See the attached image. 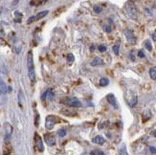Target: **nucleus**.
I'll return each instance as SVG.
<instances>
[{
	"mask_svg": "<svg viewBox=\"0 0 156 155\" xmlns=\"http://www.w3.org/2000/svg\"><path fill=\"white\" fill-rule=\"evenodd\" d=\"M126 100L129 106L133 107L137 104L138 98H137V96L135 95V93H133L131 90H127L126 93Z\"/></svg>",
	"mask_w": 156,
	"mask_h": 155,
	"instance_id": "1",
	"label": "nucleus"
},
{
	"mask_svg": "<svg viewBox=\"0 0 156 155\" xmlns=\"http://www.w3.org/2000/svg\"><path fill=\"white\" fill-rule=\"evenodd\" d=\"M58 122H60V119L58 117H56L54 115H49L46 117V120H45V128L46 129L48 130H51L54 128L55 125Z\"/></svg>",
	"mask_w": 156,
	"mask_h": 155,
	"instance_id": "2",
	"label": "nucleus"
},
{
	"mask_svg": "<svg viewBox=\"0 0 156 155\" xmlns=\"http://www.w3.org/2000/svg\"><path fill=\"white\" fill-rule=\"evenodd\" d=\"M126 14L129 17L133 18V19H136L137 18V9L135 7V5L133 4L132 2H127L126 5Z\"/></svg>",
	"mask_w": 156,
	"mask_h": 155,
	"instance_id": "3",
	"label": "nucleus"
},
{
	"mask_svg": "<svg viewBox=\"0 0 156 155\" xmlns=\"http://www.w3.org/2000/svg\"><path fill=\"white\" fill-rule=\"evenodd\" d=\"M35 143H36V147L39 152H43L44 151V145H43V141L41 137L36 133L35 134Z\"/></svg>",
	"mask_w": 156,
	"mask_h": 155,
	"instance_id": "4",
	"label": "nucleus"
},
{
	"mask_svg": "<svg viewBox=\"0 0 156 155\" xmlns=\"http://www.w3.org/2000/svg\"><path fill=\"white\" fill-rule=\"evenodd\" d=\"M4 128H5V138H4V141H5V143H9V141H10V139H11L12 133V126L9 123H5Z\"/></svg>",
	"mask_w": 156,
	"mask_h": 155,
	"instance_id": "5",
	"label": "nucleus"
},
{
	"mask_svg": "<svg viewBox=\"0 0 156 155\" xmlns=\"http://www.w3.org/2000/svg\"><path fill=\"white\" fill-rule=\"evenodd\" d=\"M65 104H67V105L72 106V107H80V106H82V103H80V102L79 101V99H77V98L66 99Z\"/></svg>",
	"mask_w": 156,
	"mask_h": 155,
	"instance_id": "6",
	"label": "nucleus"
},
{
	"mask_svg": "<svg viewBox=\"0 0 156 155\" xmlns=\"http://www.w3.org/2000/svg\"><path fill=\"white\" fill-rule=\"evenodd\" d=\"M124 35H126V38L127 39V41H129L130 44H136V36H134V34L132 31L130 30H126L124 31Z\"/></svg>",
	"mask_w": 156,
	"mask_h": 155,
	"instance_id": "7",
	"label": "nucleus"
},
{
	"mask_svg": "<svg viewBox=\"0 0 156 155\" xmlns=\"http://www.w3.org/2000/svg\"><path fill=\"white\" fill-rule=\"evenodd\" d=\"M44 141L49 147H53V145H56V137L53 134H50V133L44 135Z\"/></svg>",
	"mask_w": 156,
	"mask_h": 155,
	"instance_id": "8",
	"label": "nucleus"
},
{
	"mask_svg": "<svg viewBox=\"0 0 156 155\" xmlns=\"http://www.w3.org/2000/svg\"><path fill=\"white\" fill-rule=\"evenodd\" d=\"M27 67L28 70L34 69V58H33V53L31 51L27 55Z\"/></svg>",
	"mask_w": 156,
	"mask_h": 155,
	"instance_id": "9",
	"label": "nucleus"
},
{
	"mask_svg": "<svg viewBox=\"0 0 156 155\" xmlns=\"http://www.w3.org/2000/svg\"><path fill=\"white\" fill-rule=\"evenodd\" d=\"M107 100L109 104H110L114 108H118V105H117V101H116V98L113 94H108L107 96Z\"/></svg>",
	"mask_w": 156,
	"mask_h": 155,
	"instance_id": "10",
	"label": "nucleus"
},
{
	"mask_svg": "<svg viewBox=\"0 0 156 155\" xmlns=\"http://www.w3.org/2000/svg\"><path fill=\"white\" fill-rule=\"evenodd\" d=\"M54 97H55V95H54V93H53L52 89H48V90H46V91L42 94L41 100H42V101H45L47 98H49L50 100H53V99H54Z\"/></svg>",
	"mask_w": 156,
	"mask_h": 155,
	"instance_id": "11",
	"label": "nucleus"
},
{
	"mask_svg": "<svg viewBox=\"0 0 156 155\" xmlns=\"http://www.w3.org/2000/svg\"><path fill=\"white\" fill-rule=\"evenodd\" d=\"M8 92V87L5 84L4 80L0 78V95H4Z\"/></svg>",
	"mask_w": 156,
	"mask_h": 155,
	"instance_id": "12",
	"label": "nucleus"
},
{
	"mask_svg": "<svg viewBox=\"0 0 156 155\" xmlns=\"http://www.w3.org/2000/svg\"><path fill=\"white\" fill-rule=\"evenodd\" d=\"M92 142L97 145H104L105 141H104V137H102V136H96L95 138L92 139Z\"/></svg>",
	"mask_w": 156,
	"mask_h": 155,
	"instance_id": "13",
	"label": "nucleus"
},
{
	"mask_svg": "<svg viewBox=\"0 0 156 155\" xmlns=\"http://www.w3.org/2000/svg\"><path fill=\"white\" fill-rule=\"evenodd\" d=\"M102 64H104V61H102V58H99V57L95 58L94 60L91 61V65H92V66H99V65H102Z\"/></svg>",
	"mask_w": 156,
	"mask_h": 155,
	"instance_id": "14",
	"label": "nucleus"
},
{
	"mask_svg": "<svg viewBox=\"0 0 156 155\" xmlns=\"http://www.w3.org/2000/svg\"><path fill=\"white\" fill-rule=\"evenodd\" d=\"M48 13H49V12L47 10H45V11L40 12V13H38L36 15H34V17H35V21L38 20V19H40V18H42V17H44V16H46V15L48 14Z\"/></svg>",
	"mask_w": 156,
	"mask_h": 155,
	"instance_id": "15",
	"label": "nucleus"
},
{
	"mask_svg": "<svg viewBox=\"0 0 156 155\" xmlns=\"http://www.w3.org/2000/svg\"><path fill=\"white\" fill-rule=\"evenodd\" d=\"M28 76H29V79L31 80V82H34L36 80V72L35 69H30L28 70Z\"/></svg>",
	"mask_w": 156,
	"mask_h": 155,
	"instance_id": "16",
	"label": "nucleus"
},
{
	"mask_svg": "<svg viewBox=\"0 0 156 155\" xmlns=\"http://www.w3.org/2000/svg\"><path fill=\"white\" fill-rule=\"evenodd\" d=\"M109 84V80L107 78H102L101 80H100V85L102 86V87H104V86H107Z\"/></svg>",
	"mask_w": 156,
	"mask_h": 155,
	"instance_id": "17",
	"label": "nucleus"
},
{
	"mask_svg": "<svg viewBox=\"0 0 156 155\" xmlns=\"http://www.w3.org/2000/svg\"><path fill=\"white\" fill-rule=\"evenodd\" d=\"M0 72L2 74H8V69L6 67V65L4 64V62L0 61Z\"/></svg>",
	"mask_w": 156,
	"mask_h": 155,
	"instance_id": "18",
	"label": "nucleus"
},
{
	"mask_svg": "<svg viewBox=\"0 0 156 155\" xmlns=\"http://www.w3.org/2000/svg\"><path fill=\"white\" fill-rule=\"evenodd\" d=\"M144 45H145V47H146V49L148 51H152V45H151V41H149L148 39H146V40H145L144 41Z\"/></svg>",
	"mask_w": 156,
	"mask_h": 155,
	"instance_id": "19",
	"label": "nucleus"
},
{
	"mask_svg": "<svg viewBox=\"0 0 156 155\" xmlns=\"http://www.w3.org/2000/svg\"><path fill=\"white\" fill-rule=\"evenodd\" d=\"M119 154L120 155H129V153H127V150H126V145H123L120 147Z\"/></svg>",
	"mask_w": 156,
	"mask_h": 155,
	"instance_id": "20",
	"label": "nucleus"
},
{
	"mask_svg": "<svg viewBox=\"0 0 156 155\" xmlns=\"http://www.w3.org/2000/svg\"><path fill=\"white\" fill-rule=\"evenodd\" d=\"M148 73H149V77H151V79L155 80H156V70L154 69V68H151Z\"/></svg>",
	"mask_w": 156,
	"mask_h": 155,
	"instance_id": "21",
	"label": "nucleus"
},
{
	"mask_svg": "<svg viewBox=\"0 0 156 155\" xmlns=\"http://www.w3.org/2000/svg\"><path fill=\"white\" fill-rule=\"evenodd\" d=\"M23 92L22 90H19L18 92V103H19V105L22 107V101H23Z\"/></svg>",
	"mask_w": 156,
	"mask_h": 155,
	"instance_id": "22",
	"label": "nucleus"
},
{
	"mask_svg": "<svg viewBox=\"0 0 156 155\" xmlns=\"http://www.w3.org/2000/svg\"><path fill=\"white\" fill-rule=\"evenodd\" d=\"M58 134L60 137H64L65 135H66V130H65L64 128H60V129H58Z\"/></svg>",
	"mask_w": 156,
	"mask_h": 155,
	"instance_id": "23",
	"label": "nucleus"
},
{
	"mask_svg": "<svg viewBox=\"0 0 156 155\" xmlns=\"http://www.w3.org/2000/svg\"><path fill=\"white\" fill-rule=\"evenodd\" d=\"M93 10H94V12L96 14H101L102 13V7H100V6H94L93 7Z\"/></svg>",
	"mask_w": 156,
	"mask_h": 155,
	"instance_id": "24",
	"label": "nucleus"
},
{
	"mask_svg": "<svg viewBox=\"0 0 156 155\" xmlns=\"http://www.w3.org/2000/svg\"><path fill=\"white\" fill-rule=\"evenodd\" d=\"M46 1H31L30 4H32L33 6H40L41 4H44Z\"/></svg>",
	"mask_w": 156,
	"mask_h": 155,
	"instance_id": "25",
	"label": "nucleus"
},
{
	"mask_svg": "<svg viewBox=\"0 0 156 155\" xmlns=\"http://www.w3.org/2000/svg\"><path fill=\"white\" fill-rule=\"evenodd\" d=\"M112 49H113V52H114L115 55H117V56L119 55V50H120V46L119 45H114Z\"/></svg>",
	"mask_w": 156,
	"mask_h": 155,
	"instance_id": "26",
	"label": "nucleus"
},
{
	"mask_svg": "<svg viewBox=\"0 0 156 155\" xmlns=\"http://www.w3.org/2000/svg\"><path fill=\"white\" fill-rule=\"evenodd\" d=\"M75 60V57L73 54H68L67 55V60L69 61V62H73Z\"/></svg>",
	"mask_w": 156,
	"mask_h": 155,
	"instance_id": "27",
	"label": "nucleus"
},
{
	"mask_svg": "<svg viewBox=\"0 0 156 155\" xmlns=\"http://www.w3.org/2000/svg\"><path fill=\"white\" fill-rule=\"evenodd\" d=\"M104 32H107L108 34H110L112 32V29H111V27L109 26V25H104Z\"/></svg>",
	"mask_w": 156,
	"mask_h": 155,
	"instance_id": "28",
	"label": "nucleus"
},
{
	"mask_svg": "<svg viewBox=\"0 0 156 155\" xmlns=\"http://www.w3.org/2000/svg\"><path fill=\"white\" fill-rule=\"evenodd\" d=\"M107 46H104V45H100L99 47H98V50L100 51V52H102V53H104V52H105L107 51Z\"/></svg>",
	"mask_w": 156,
	"mask_h": 155,
	"instance_id": "29",
	"label": "nucleus"
},
{
	"mask_svg": "<svg viewBox=\"0 0 156 155\" xmlns=\"http://www.w3.org/2000/svg\"><path fill=\"white\" fill-rule=\"evenodd\" d=\"M39 115H38V113H36V120H35V126H38L39 125Z\"/></svg>",
	"mask_w": 156,
	"mask_h": 155,
	"instance_id": "30",
	"label": "nucleus"
},
{
	"mask_svg": "<svg viewBox=\"0 0 156 155\" xmlns=\"http://www.w3.org/2000/svg\"><path fill=\"white\" fill-rule=\"evenodd\" d=\"M5 35V32H4V29H3V27L0 25V38H2L3 36Z\"/></svg>",
	"mask_w": 156,
	"mask_h": 155,
	"instance_id": "31",
	"label": "nucleus"
},
{
	"mask_svg": "<svg viewBox=\"0 0 156 155\" xmlns=\"http://www.w3.org/2000/svg\"><path fill=\"white\" fill-rule=\"evenodd\" d=\"M138 57L139 58H145L146 57V55L144 54V52H143L142 50H140V51H138Z\"/></svg>",
	"mask_w": 156,
	"mask_h": 155,
	"instance_id": "32",
	"label": "nucleus"
},
{
	"mask_svg": "<svg viewBox=\"0 0 156 155\" xmlns=\"http://www.w3.org/2000/svg\"><path fill=\"white\" fill-rule=\"evenodd\" d=\"M149 150L151 153H156V148L154 147H149Z\"/></svg>",
	"mask_w": 156,
	"mask_h": 155,
	"instance_id": "33",
	"label": "nucleus"
},
{
	"mask_svg": "<svg viewBox=\"0 0 156 155\" xmlns=\"http://www.w3.org/2000/svg\"><path fill=\"white\" fill-rule=\"evenodd\" d=\"M129 58H130V60H131L132 61H135V57H134V55L132 54V53H130V54H129Z\"/></svg>",
	"mask_w": 156,
	"mask_h": 155,
	"instance_id": "34",
	"label": "nucleus"
},
{
	"mask_svg": "<svg viewBox=\"0 0 156 155\" xmlns=\"http://www.w3.org/2000/svg\"><path fill=\"white\" fill-rule=\"evenodd\" d=\"M151 38H152V39H153V41H156V34L155 33H153L151 35Z\"/></svg>",
	"mask_w": 156,
	"mask_h": 155,
	"instance_id": "35",
	"label": "nucleus"
},
{
	"mask_svg": "<svg viewBox=\"0 0 156 155\" xmlns=\"http://www.w3.org/2000/svg\"><path fill=\"white\" fill-rule=\"evenodd\" d=\"M14 22H21V18H18V17H15L14 18Z\"/></svg>",
	"mask_w": 156,
	"mask_h": 155,
	"instance_id": "36",
	"label": "nucleus"
},
{
	"mask_svg": "<svg viewBox=\"0 0 156 155\" xmlns=\"http://www.w3.org/2000/svg\"><path fill=\"white\" fill-rule=\"evenodd\" d=\"M96 155H104V153L102 152V151H98V152L96 153Z\"/></svg>",
	"mask_w": 156,
	"mask_h": 155,
	"instance_id": "37",
	"label": "nucleus"
},
{
	"mask_svg": "<svg viewBox=\"0 0 156 155\" xmlns=\"http://www.w3.org/2000/svg\"><path fill=\"white\" fill-rule=\"evenodd\" d=\"M90 50H91L92 52L94 51V50H95V46H94V45H92L91 47H90Z\"/></svg>",
	"mask_w": 156,
	"mask_h": 155,
	"instance_id": "38",
	"label": "nucleus"
},
{
	"mask_svg": "<svg viewBox=\"0 0 156 155\" xmlns=\"http://www.w3.org/2000/svg\"><path fill=\"white\" fill-rule=\"evenodd\" d=\"M151 134L154 136V137H156V130H153V131L151 132Z\"/></svg>",
	"mask_w": 156,
	"mask_h": 155,
	"instance_id": "39",
	"label": "nucleus"
},
{
	"mask_svg": "<svg viewBox=\"0 0 156 155\" xmlns=\"http://www.w3.org/2000/svg\"><path fill=\"white\" fill-rule=\"evenodd\" d=\"M11 91H12V88L9 86V87H8V92H11Z\"/></svg>",
	"mask_w": 156,
	"mask_h": 155,
	"instance_id": "40",
	"label": "nucleus"
},
{
	"mask_svg": "<svg viewBox=\"0 0 156 155\" xmlns=\"http://www.w3.org/2000/svg\"><path fill=\"white\" fill-rule=\"evenodd\" d=\"M90 154H91V155H95L96 153L94 152V151H92V152H91V153H90Z\"/></svg>",
	"mask_w": 156,
	"mask_h": 155,
	"instance_id": "41",
	"label": "nucleus"
},
{
	"mask_svg": "<svg viewBox=\"0 0 156 155\" xmlns=\"http://www.w3.org/2000/svg\"><path fill=\"white\" fill-rule=\"evenodd\" d=\"M154 33H155V34H156V30H155V32H154Z\"/></svg>",
	"mask_w": 156,
	"mask_h": 155,
	"instance_id": "42",
	"label": "nucleus"
}]
</instances>
